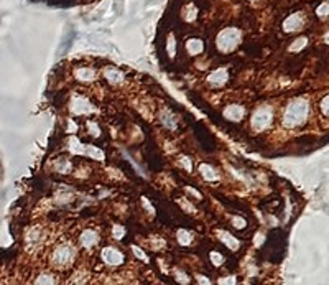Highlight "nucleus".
Returning <instances> with one entry per match:
<instances>
[{
    "label": "nucleus",
    "instance_id": "nucleus-1",
    "mask_svg": "<svg viewBox=\"0 0 329 285\" xmlns=\"http://www.w3.org/2000/svg\"><path fill=\"white\" fill-rule=\"evenodd\" d=\"M309 114V104L305 99H295L288 104L285 114H283V125L286 129H295L305 124Z\"/></svg>",
    "mask_w": 329,
    "mask_h": 285
},
{
    "label": "nucleus",
    "instance_id": "nucleus-2",
    "mask_svg": "<svg viewBox=\"0 0 329 285\" xmlns=\"http://www.w3.org/2000/svg\"><path fill=\"white\" fill-rule=\"evenodd\" d=\"M241 40H242V35L237 28H226L218 35L216 43H218V48L222 53H231L239 47Z\"/></svg>",
    "mask_w": 329,
    "mask_h": 285
},
{
    "label": "nucleus",
    "instance_id": "nucleus-3",
    "mask_svg": "<svg viewBox=\"0 0 329 285\" xmlns=\"http://www.w3.org/2000/svg\"><path fill=\"white\" fill-rule=\"evenodd\" d=\"M74 256H76V249L71 246V244H60V246L55 247V251L51 252V264L55 267H63L69 265L71 262L74 261Z\"/></svg>",
    "mask_w": 329,
    "mask_h": 285
},
{
    "label": "nucleus",
    "instance_id": "nucleus-4",
    "mask_svg": "<svg viewBox=\"0 0 329 285\" xmlns=\"http://www.w3.org/2000/svg\"><path fill=\"white\" fill-rule=\"evenodd\" d=\"M273 120V112L270 107H259L254 116H252V129L257 130V132H260V130H265L268 127L270 124H272Z\"/></svg>",
    "mask_w": 329,
    "mask_h": 285
},
{
    "label": "nucleus",
    "instance_id": "nucleus-5",
    "mask_svg": "<svg viewBox=\"0 0 329 285\" xmlns=\"http://www.w3.org/2000/svg\"><path fill=\"white\" fill-rule=\"evenodd\" d=\"M124 254L115 247H106L102 249V261L107 265H120L124 262Z\"/></svg>",
    "mask_w": 329,
    "mask_h": 285
},
{
    "label": "nucleus",
    "instance_id": "nucleus-6",
    "mask_svg": "<svg viewBox=\"0 0 329 285\" xmlns=\"http://www.w3.org/2000/svg\"><path fill=\"white\" fill-rule=\"evenodd\" d=\"M71 111H73L74 114H78V116H84V114H89V112H92L94 107H92V104L89 102L86 97L76 96L73 101H71Z\"/></svg>",
    "mask_w": 329,
    "mask_h": 285
},
{
    "label": "nucleus",
    "instance_id": "nucleus-7",
    "mask_svg": "<svg viewBox=\"0 0 329 285\" xmlns=\"http://www.w3.org/2000/svg\"><path fill=\"white\" fill-rule=\"evenodd\" d=\"M303 25H305V15L301 12H296L283 22V30L288 31V33H293V31H298Z\"/></svg>",
    "mask_w": 329,
    "mask_h": 285
},
{
    "label": "nucleus",
    "instance_id": "nucleus-8",
    "mask_svg": "<svg viewBox=\"0 0 329 285\" xmlns=\"http://www.w3.org/2000/svg\"><path fill=\"white\" fill-rule=\"evenodd\" d=\"M99 242V234L94 229H84L79 236V244L84 249H92Z\"/></svg>",
    "mask_w": 329,
    "mask_h": 285
},
{
    "label": "nucleus",
    "instance_id": "nucleus-9",
    "mask_svg": "<svg viewBox=\"0 0 329 285\" xmlns=\"http://www.w3.org/2000/svg\"><path fill=\"white\" fill-rule=\"evenodd\" d=\"M244 116H245V109L242 106H239V104H231V106H227L226 109H224V117H226L227 120L239 122L242 120Z\"/></svg>",
    "mask_w": 329,
    "mask_h": 285
},
{
    "label": "nucleus",
    "instance_id": "nucleus-10",
    "mask_svg": "<svg viewBox=\"0 0 329 285\" xmlns=\"http://www.w3.org/2000/svg\"><path fill=\"white\" fill-rule=\"evenodd\" d=\"M227 78H229L227 71L220 68V70H216L207 76V83L213 86V88H220V86H224L227 83Z\"/></svg>",
    "mask_w": 329,
    "mask_h": 285
},
{
    "label": "nucleus",
    "instance_id": "nucleus-11",
    "mask_svg": "<svg viewBox=\"0 0 329 285\" xmlns=\"http://www.w3.org/2000/svg\"><path fill=\"white\" fill-rule=\"evenodd\" d=\"M218 236H219L220 241H222L229 249H231V251H237V249L241 247V242H239L231 233H227V231H219Z\"/></svg>",
    "mask_w": 329,
    "mask_h": 285
},
{
    "label": "nucleus",
    "instance_id": "nucleus-12",
    "mask_svg": "<svg viewBox=\"0 0 329 285\" xmlns=\"http://www.w3.org/2000/svg\"><path fill=\"white\" fill-rule=\"evenodd\" d=\"M199 173L202 175V178L207 180V182H216L219 178L218 171H216L213 166L207 165V164H201L199 165Z\"/></svg>",
    "mask_w": 329,
    "mask_h": 285
},
{
    "label": "nucleus",
    "instance_id": "nucleus-13",
    "mask_svg": "<svg viewBox=\"0 0 329 285\" xmlns=\"http://www.w3.org/2000/svg\"><path fill=\"white\" fill-rule=\"evenodd\" d=\"M104 76L107 78V81L112 84H119L124 81V74L120 73L119 70H115V68H109V70L104 71Z\"/></svg>",
    "mask_w": 329,
    "mask_h": 285
},
{
    "label": "nucleus",
    "instance_id": "nucleus-14",
    "mask_svg": "<svg viewBox=\"0 0 329 285\" xmlns=\"http://www.w3.org/2000/svg\"><path fill=\"white\" fill-rule=\"evenodd\" d=\"M186 48H188L189 55H199V53L202 51V48H204V47H202V42H201V40L191 38V40H188Z\"/></svg>",
    "mask_w": 329,
    "mask_h": 285
},
{
    "label": "nucleus",
    "instance_id": "nucleus-15",
    "mask_svg": "<svg viewBox=\"0 0 329 285\" xmlns=\"http://www.w3.org/2000/svg\"><path fill=\"white\" fill-rule=\"evenodd\" d=\"M160 122L165 125V127H168V129H176V125H178V124H176V117L171 116V112H168V111L161 112Z\"/></svg>",
    "mask_w": 329,
    "mask_h": 285
},
{
    "label": "nucleus",
    "instance_id": "nucleus-16",
    "mask_svg": "<svg viewBox=\"0 0 329 285\" xmlns=\"http://www.w3.org/2000/svg\"><path fill=\"white\" fill-rule=\"evenodd\" d=\"M53 168L58 173H67V171L71 170V162L67 160V158H58V160L53 164Z\"/></svg>",
    "mask_w": 329,
    "mask_h": 285
},
{
    "label": "nucleus",
    "instance_id": "nucleus-17",
    "mask_svg": "<svg viewBox=\"0 0 329 285\" xmlns=\"http://www.w3.org/2000/svg\"><path fill=\"white\" fill-rule=\"evenodd\" d=\"M33 285H56V277L53 274L43 272L40 274V277H37Z\"/></svg>",
    "mask_w": 329,
    "mask_h": 285
},
{
    "label": "nucleus",
    "instance_id": "nucleus-18",
    "mask_svg": "<svg viewBox=\"0 0 329 285\" xmlns=\"http://www.w3.org/2000/svg\"><path fill=\"white\" fill-rule=\"evenodd\" d=\"M26 241H28L30 246H38V242L42 241V229L33 228L28 231V236H26Z\"/></svg>",
    "mask_w": 329,
    "mask_h": 285
},
{
    "label": "nucleus",
    "instance_id": "nucleus-19",
    "mask_svg": "<svg viewBox=\"0 0 329 285\" xmlns=\"http://www.w3.org/2000/svg\"><path fill=\"white\" fill-rule=\"evenodd\" d=\"M176 238H178V242L181 244V246H189V244L193 242V239H195V236H193V234L186 229H179L176 233Z\"/></svg>",
    "mask_w": 329,
    "mask_h": 285
},
{
    "label": "nucleus",
    "instance_id": "nucleus-20",
    "mask_svg": "<svg viewBox=\"0 0 329 285\" xmlns=\"http://www.w3.org/2000/svg\"><path fill=\"white\" fill-rule=\"evenodd\" d=\"M94 76H96V73L91 68H81V70L76 71V78L79 81H92Z\"/></svg>",
    "mask_w": 329,
    "mask_h": 285
},
{
    "label": "nucleus",
    "instance_id": "nucleus-21",
    "mask_svg": "<svg viewBox=\"0 0 329 285\" xmlns=\"http://www.w3.org/2000/svg\"><path fill=\"white\" fill-rule=\"evenodd\" d=\"M86 280H88V274L81 270V272H76L73 277H71V280L67 282V285H84Z\"/></svg>",
    "mask_w": 329,
    "mask_h": 285
},
{
    "label": "nucleus",
    "instance_id": "nucleus-22",
    "mask_svg": "<svg viewBox=\"0 0 329 285\" xmlns=\"http://www.w3.org/2000/svg\"><path fill=\"white\" fill-rule=\"evenodd\" d=\"M306 43H308V38H306V37H300L298 40H295V42L290 45V51H293V53L301 51V49L306 47Z\"/></svg>",
    "mask_w": 329,
    "mask_h": 285
},
{
    "label": "nucleus",
    "instance_id": "nucleus-23",
    "mask_svg": "<svg viewBox=\"0 0 329 285\" xmlns=\"http://www.w3.org/2000/svg\"><path fill=\"white\" fill-rule=\"evenodd\" d=\"M183 17L186 19L188 22H193L197 17V10H196V7L193 5V3H189V5L184 8L183 10Z\"/></svg>",
    "mask_w": 329,
    "mask_h": 285
},
{
    "label": "nucleus",
    "instance_id": "nucleus-24",
    "mask_svg": "<svg viewBox=\"0 0 329 285\" xmlns=\"http://www.w3.org/2000/svg\"><path fill=\"white\" fill-rule=\"evenodd\" d=\"M73 198V194H71L69 191H66V190H63V191H58L56 196H55V201L56 203H61V205H65V203H67Z\"/></svg>",
    "mask_w": 329,
    "mask_h": 285
},
{
    "label": "nucleus",
    "instance_id": "nucleus-25",
    "mask_svg": "<svg viewBox=\"0 0 329 285\" xmlns=\"http://www.w3.org/2000/svg\"><path fill=\"white\" fill-rule=\"evenodd\" d=\"M209 259H211V262H213L214 265L224 264V256H222V254H219V252H216V251L211 252V254H209Z\"/></svg>",
    "mask_w": 329,
    "mask_h": 285
},
{
    "label": "nucleus",
    "instance_id": "nucleus-26",
    "mask_svg": "<svg viewBox=\"0 0 329 285\" xmlns=\"http://www.w3.org/2000/svg\"><path fill=\"white\" fill-rule=\"evenodd\" d=\"M219 285H237V279L234 275H229V277H222L219 280Z\"/></svg>",
    "mask_w": 329,
    "mask_h": 285
},
{
    "label": "nucleus",
    "instance_id": "nucleus-27",
    "mask_svg": "<svg viewBox=\"0 0 329 285\" xmlns=\"http://www.w3.org/2000/svg\"><path fill=\"white\" fill-rule=\"evenodd\" d=\"M232 226L237 229H244L247 223H245V219H242V218H232Z\"/></svg>",
    "mask_w": 329,
    "mask_h": 285
},
{
    "label": "nucleus",
    "instance_id": "nucleus-28",
    "mask_svg": "<svg viewBox=\"0 0 329 285\" xmlns=\"http://www.w3.org/2000/svg\"><path fill=\"white\" fill-rule=\"evenodd\" d=\"M175 274H176V280H178L179 284H188V280H189V279H188V275H186V274H183L181 270H176V272H175Z\"/></svg>",
    "mask_w": 329,
    "mask_h": 285
},
{
    "label": "nucleus",
    "instance_id": "nucleus-29",
    "mask_svg": "<svg viewBox=\"0 0 329 285\" xmlns=\"http://www.w3.org/2000/svg\"><path fill=\"white\" fill-rule=\"evenodd\" d=\"M124 233H125V229L122 226H114V238H117V239L124 238Z\"/></svg>",
    "mask_w": 329,
    "mask_h": 285
},
{
    "label": "nucleus",
    "instance_id": "nucleus-30",
    "mask_svg": "<svg viewBox=\"0 0 329 285\" xmlns=\"http://www.w3.org/2000/svg\"><path fill=\"white\" fill-rule=\"evenodd\" d=\"M316 13H318V15H319V17H321V19H324V17H326V15H328V3H326V2H324V3H323V5H321V7H319V8H318V10H316Z\"/></svg>",
    "mask_w": 329,
    "mask_h": 285
},
{
    "label": "nucleus",
    "instance_id": "nucleus-31",
    "mask_svg": "<svg viewBox=\"0 0 329 285\" xmlns=\"http://www.w3.org/2000/svg\"><path fill=\"white\" fill-rule=\"evenodd\" d=\"M132 249H133V252H135V254H137V257H140V259H142V261H147V256H145V252H143V251H142V249H140V247L133 246Z\"/></svg>",
    "mask_w": 329,
    "mask_h": 285
},
{
    "label": "nucleus",
    "instance_id": "nucleus-32",
    "mask_svg": "<svg viewBox=\"0 0 329 285\" xmlns=\"http://www.w3.org/2000/svg\"><path fill=\"white\" fill-rule=\"evenodd\" d=\"M181 165H183V166H186V170H188V171H191V170H193V164H191V160H189L188 157H183V158H181Z\"/></svg>",
    "mask_w": 329,
    "mask_h": 285
},
{
    "label": "nucleus",
    "instance_id": "nucleus-33",
    "mask_svg": "<svg viewBox=\"0 0 329 285\" xmlns=\"http://www.w3.org/2000/svg\"><path fill=\"white\" fill-rule=\"evenodd\" d=\"M168 53L171 56L175 55V40H173V37H170V40H168Z\"/></svg>",
    "mask_w": 329,
    "mask_h": 285
},
{
    "label": "nucleus",
    "instance_id": "nucleus-34",
    "mask_svg": "<svg viewBox=\"0 0 329 285\" xmlns=\"http://www.w3.org/2000/svg\"><path fill=\"white\" fill-rule=\"evenodd\" d=\"M186 193L193 194V196H195V198H197V200H201V193H199V191H196L195 188H189V187H188V188H186Z\"/></svg>",
    "mask_w": 329,
    "mask_h": 285
},
{
    "label": "nucleus",
    "instance_id": "nucleus-35",
    "mask_svg": "<svg viewBox=\"0 0 329 285\" xmlns=\"http://www.w3.org/2000/svg\"><path fill=\"white\" fill-rule=\"evenodd\" d=\"M197 282H199V285H211L209 279H206L204 275H197Z\"/></svg>",
    "mask_w": 329,
    "mask_h": 285
},
{
    "label": "nucleus",
    "instance_id": "nucleus-36",
    "mask_svg": "<svg viewBox=\"0 0 329 285\" xmlns=\"http://www.w3.org/2000/svg\"><path fill=\"white\" fill-rule=\"evenodd\" d=\"M321 109H323V114H324V116H328V97H324V99H323V102H321Z\"/></svg>",
    "mask_w": 329,
    "mask_h": 285
},
{
    "label": "nucleus",
    "instance_id": "nucleus-37",
    "mask_svg": "<svg viewBox=\"0 0 329 285\" xmlns=\"http://www.w3.org/2000/svg\"><path fill=\"white\" fill-rule=\"evenodd\" d=\"M179 203H181V206H183V208H184V206L188 208L186 211H189V213H193V211H195V206H191V205H189L188 201H183V200H181V201H179Z\"/></svg>",
    "mask_w": 329,
    "mask_h": 285
},
{
    "label": "nucleus",
    "instance_id": "nucleus-38",
    "mask_svg": "<svg viewBox=\"0 0 329 285\" xmlns=\"http://www.w3.org/2000/svg\"><path fill=\"white\" fill-rule=\"evenodd\" d=\"M250 2H252V3H259L260 0H250Z\"/></svg>",
    "mask_w": 329,
    "mask_h": 285
}]
</instances>
